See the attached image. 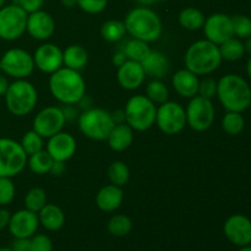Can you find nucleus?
<instances>
[{"label":"nucleus","instance_id":"nucleus-38","mask_svg":"<svg viewBox=\"0 0 251 251\" xmlns=\"http://www.w3.org/2000/svg\"><path fill=\"white\" fill-rule=\"evenodd\" d=\"M232 19L233 33L238 38L247 39L251 36V19L247 15H234Z\"/></svg>","mask_w":251,"mask_h":251},{"label":"nucleus","instance_id":"nucleus-7","mask_svg":"<svg viewBox=\"0 0 251 251\" xmlns=\"http://www.w3.org/2000/svg\"><path fill=\"white\" fill-rule=\"evenodd\" d=\"M115 123L109 112L100 108H90L78 117V127L85 136L97 141L107 140Z\"/></svg>","mask_w":251,"mask_h":251},{"label":"nucleus","instance_id":"nucleus-32","mask_svg":"<svg viewBox=\"0 0 251 251\" xmlns=\"http://www.w3.org/2000/svg\"><path fill=\"white\" fill-rule=\"evenodd\" d=\"M132 229V222L127 216L115 215L108 222V232L114 237H125Z\"/></svg>","mask_w":251,"mask_h":251},{"label":"nucleus","instance_id":"nucleus-40","mask_svg":"<svg viewBox=\"0 0 251 251\" xmlns=\"http://www.w3.org/2000/svg\"><path fill=\"white\" fill-rule=\"evenodd\" d=\"M77 6L87 14H100L107 7L108 0H76Z\"/></svg>","mask_w":251,"mask_h":251},{"label":"nucleus","instance_id":"nucleus-42","mask_svg":"<svg viewBox=\"0 0 251 251\" xmlns=\"http://www.w3.org/2000/svg\"><path fill=\"white\" fill-rule=\"evenodd\" d=\"M31 243L33 251H53L51 240L44 234L33 235V238L31 239Z\"/></svg>","mask_w":251,"mask_h":251},{"label":"nucleus","instance_id":"nucleus-41","mask_svg":"<svg viewBox=\"0 0 251 251\" xmlns=\"http://www.w3.org/2000/svg\"><path fill=\"white\" fill-rule=\"evenodd\" d=\"M198 95L207 100H212L215 96H217V81L211 77L203 78L199 83Z\"/></svg>","mask_w":251,"mask_h":251},{"label":"nucleus","instance_id":"nucleus-46","mask_svg":"<svg viewBox=\"0 0 251 251\" xmlns=\"http://www.w3.org/2000/svg\"><path fill=\"white\" fill-rule=\"evenodd\" d=\"M10 218H11V215H10L9 211L5 210V208H0V230L9 227Z\"/></svg>","mask_w":251,"mask_h":251},{"label":"nucleus","instance_id":"nucleus-9","mask_svg":"<svg viewBox=\"0 0 251 251\" xmlns=\"http://www.w3.org/2000/svg\"><path fill=\"white\" fill-rule=\"evenodd\" d=\"M27 14L15 4L4 5L0 9V38L11 42L19 39L26 31Z\"/></svg>","mask_w":251,"mask_h":251},{"label":"nucleus","instance_id":"nucleus-1","mask_svg":"<svg viewBox=\"0 0 251 251\" xmlns=\"http://www.w3.org/2000/svg\"><path fill=\"white\" fill-rule=\"evenodd\" d=\"M49 90L54 98L63 104H77L86 95V83L80 71L60 68L51 74Z\"/></svg>","mask_w":251,"mask_h":251},{"label":"nucleus","instance_id":"nucleus-36","mask_svg":"<svg viewBox=\"0 0 251 251\" xmlns=\"http://www.w3.org/2000/svg\"><path fill=\"white\" fill-rule=\"evenodd\" d=\"M146 97L153 103L162 104L168 100L169 91L161 80H152L146 87Z\"/></svg>","mask_w":251,"mask_h":251},{"label":"nucleus","instance_id":"nucleus-2","mask_svg":"<svg viewBox=\"0 0 251 251\" xmlns=\"http://www.w3.org/2000/svg\"><path fill=\"white\" fill-rule=\"evenodd\" d=\"M125 28L132 38L151 43L161 37L163 31L161 17L157 12L146 6L135 7L125 17Z\"/></svg>","mask_w":251,"mask_h":251},{"label":"nucleus","instance_id":"nucleus-29","mask_svg":"<svg viewBox=\"0 0 251 251\" xmlns=\"http://www.w3.org/2000/svg\"><path fill=\"white\" fill-rule=\"evenodd\" d=\"M220 53L222 59L228 61H237L242 59L245 54L244 43L239 38H229L228 41L220 44Z\"/></svg>","mask_w":251,"mask_h":251},{"label":"nucleus","instance_id":"nucleus-37","mask_svg":"<svg viewBox=\"0 0 251 251\" xmlns=\"http://www.w3.org/2000/svg\"><path fill=\"white\" fill-rule=\"evenodd\" d=\"M20 144H21L22 149L26 152L27 156H31V154L43 150V137L37 134L34 130H31L24 135Z\"/></svg>","mask_w":251,"mask_h":251},{"label":"nucleus","instance_id":"nucleus-10","mask_svg":"<svg viewBox=\"0 0 251 251\" xmlns=\"http://www.w3.org/2000/svg\"><path fill=\"white\" fill-rule=\"evenodd\" d=\"M33 56L20 48H11L2 54L0 59V70L5 75L16 80L26 78L33 73Z\"/></svg>","mask_w":251,"mask_h":251},{"label":"nucleus","instance_id":"nucleus-17","mask_svg":"<svg viewBox=\"0 0 251 251\" xmlns=\"http://www.w3.org/2000/svg\"><path fill=\"white\" fill-rule=\"evenodd\" d=\"M38 226V215L25 208L11 215L7 228L15 238H31L37 232Z\"/></svg>","mask_w":251,"mask_h":251},{"label":"nucleus","instance_id":"nucleus-26","mask_svg":"<svg viewBox=\"0 0 251 251\" xmlns=\"http://www.w3.org/2000/svg\"><path fill=\"white\" fill-rule=\"evenodd\" d=\"M88 61V53L82 46L73 44L63 51V65L65 68L80 71L86 66Z\"/></svg>","mask_w":251,"mask_h":251},{"label":"nucleus","instance_id":"nucleus-39","mask_svg":"<svg viewBox=\"0 0 251 251\" xmlns=\"http://www.w3.org/2000/svg\"><path fill=\"white\" fill-rule=\"evenodd\" d=\"M15 191L16 189L11 178L0 176V206L10 205L15 198Z\"/></svg>","mask_w":251,"mask_h":251},{"label":"nucleus","instance_id":"nucleus-16","mask_svg":"<svg viewBox=\"0 0 251 251\" xmlns=\"http://www.w3.org/2000/svg\"><path fill=\"white\" fill-rule=\"evenodd\" d=\"M34 66L46 74H53L63 66V51L53 43H46L36 49Z\"/></svg>","mask_w":251,"mask_h":251},{"label":"nucleus","instance_id":"nucleus-11","mask_svg":"<svg viewBox=\"0 0 251 251\" xmlns=\"http://www.w3.org/2000/svg\"><path fill=\"white\" fill-rule=\"evenodd\" d=\"M186 124L195 131H206L215 120V107L211 100L195 96L185 109Z\"/></svg>","mask_w":251,"mask_h":251},{"label":"nucleus","instance_id":"nucleus-24","mask_svg":"<svg viewBox=\"0 0 251 251\" xmlns=\"http://www.w3.org/2000/svg\"><path fill=\"white\" fill-rule=\"evenodd\" d=\"M107 140L108 145L113 151H125L131 146L132 140H134V131L126 123L115 124Z\"/></svg>","mask_w":251,"mask_h":251},{"label":"nucleus","instance_id":"nucleus-34","mask_svg":"<svg viewBox=\"0 0 251 251\" xmlns=\"http://www.w3.org/2000/svg\"><path fill=\"white\" fill-rule=\"evenodd\" d=\"M47 205V193L41 188H33L25 196L26 210L38 213Z\"/></svg>","mask_w":251,"mask_h":251},{"label":"nucleus","instance_id":"nucleus-27","mask_svg":"<svg viewBox=\"0 0 251 251\" xmlns=\"http://www.w3.org/2000/svg\"><path fill=\"white\" fill-rule=\"evenodd\" d=\"M205 20L206 17L203 12L196 7H186L179 14V24L188 31H198L202 28Z\"/></svg>","mask_w":251,"mask_h":251},{"label":"nucleus","instance_id":"nucleus-52","mask_svg":"<svg viewBox=\"0 0 251 251\" xmlns=\"http://www.w3.org/2000/svg\"><path fill=\"white\" fill-rule=\"evenodd\" d=\"M61 4H63V6L68 7V9H73L75 5H77V1L76 0H61Z\"/></svg>","mask_w":251,"mask_h":251},{"label":"nucleus","instance_id":"nucleus-50","mask_svg":"<svg viewBox=\"0 0 251 251\" xmlns=\"http://www.w3.org/2000/svg\"><path fill=\"white\" fill-rule=\"evenodd\" d=\"M112 118L113 120H114L115 124H122V123H125L124 110H115L114 113H112Z\"/></svg>","mask_w":251,"mask_h":251},{"label":"nucleus","instance_id":"nucleus-51","mask_svg":"<svg viewBox=\"0 0 251 251\" xmlns=\"http://www.w3.org/2000/svg\"><path fill=\"white\" fill-rule=\"evenodd\" d=\"M77 104H80V108H82V109L87 110V109H90L91 105H92V100H91V98L88 97V96L85 95L82 98H81L80 100H78Z\"/></svg>","mask_w":251,"mask_h":251},{"label":"nucleus","instance_id":"nucleus-49","mask_svg":"<svg viewBox=\"0 0 251 251\" xmlns=\"http://www.w3.org/2000/svg\"><path fill=\"white\" fill-rule=\"evenodd\" d=\"M9 85H10V82H9V80H7L6 76H4L0 74V97H1V96H5L7 88H9Z\"/></svg>","mask_w":251,"mask_h":251},{"label":"nucleus","instance_id":"nucleus-28","mask_svg":"<svg viewBox=\"0 0 251 251\" xmlns=\"http://www.w3.org/2000/svg\"><path fill=\"white\" fill-rule=\"evenodd\" d=\"M122 51L126 55L127 60H134L141 63L149 55L150 51H151V48H150L147 42L141 41V39L132 38L125 43Z\"/></svg>","mask_w":251,"mask_h":251},{"label":"nucleus","instance_id":"nucleus-20","mask_svg":"<svg viewBox=\"0 0 251 251\" xmlns=\"http://www.w3.org/2000/svg\"><path fill=\"white\" fill-rule=\"evenodd\" d=\"M146 74L141 63L134 60H126L118 68L117 80L119 85L125 90H136L144 83Z\"/></svg>","mask_w":251,"mask_h":251},{"label":"nucleus","instance_id":"nucleus-15","mask_svg":"<svg viewBox=\"0 0 251 251\" xmlns=\"http://www.w3.org/2000/svg\"><path fill=\"white\" fill-rule=\"evenodd\" d=\"M223 232L234 245L247 247L251 243V221L239 213L230 216L223 226Z\"/></svg>","mask_w":251,"mask_h":251},{"label":"nucleus","instance_id":"nucleus-59","mask_svg":"<svg viewBox=\"0 0 251 251\" xmlns=\"http://www.w3.org/2000/svg\"><path fill=\"white\" fill-rule=\"evenodd\" d=\"M0 118H1V114H0Z\"/></svg>","mask_w":251,"mask_h":251},{"label":"nucleus","instance_id":"nucleus-33","mask_svg":"<svg viewBox=\"0 0 251 251\" xmlns=\"http://www.w3.org/2000/svg\"><path fill=\"white\" fill-rule=\"evenodd\" d=\"M108 178L112 181V184L122 188L129 181L130 171L124 162L115 161L108 168Z\"/></svg>","mask_w":251,"mask_h":251},{"label":"nucleus","instance_id":"nucleus-53","mask_svg":"<svg viewBox=\"0 0 251 251\" xmlns=\"http://www.w3.org/2000/svg\"><path fill=\"white\" fill-rule=\"evenodd\" d=\"M141 5L144 6H149V5L156 4V2H162V1H167V0H137Z\"/></svg>","mask_w":251,"mask_h":251},{"label":"nucleus","instance_id":"nucleus-44","mask_svg":"<svg viewBox=\"0 0 251 251\" xmlns=\"http://www.w3.org/2000/svg\"><path fill=\"white\" fill-rule=\"evenodd\" d=\"M11 249L14 251H33L29 238H15Z\"/></svg>","mask_w":251,"mask_h":251},{"label":"nucleus","instance_id":"nucleus-6","mask_svg":"<svg viewBox=\"0 0 251 251\" xmlns=\"http://www.w3.org/2000/svg\"><path fill=\"white\" fill-rule=\"evenodd\" d=\"M125 123L136 131H146L156 123L157 108L142 95L132 96L125 105Z\"/></svg>","mask_w":251,"mask_h":251},{"label":"nucleus","instance_id":"nucleus-3","mask_svg":"<svg viewBox=\"0 0 251 251\" xmlns=\"http://www.w3.org/2000/svg\"><path fill=\"white\" fill-rule=\"evenodd\" d=\"M217 96L228 112H244L251 105V88L242 76L225 75L217 82Z\"/></svg>","mask_w":251,"mask_h":251},{"label":"nucleus","instance_id":"nucleus-19","mask_svg":"<svg viewBox=\"0 0 251 251\" xmlns=\"http://www.w3.org/2000/svg\"><path fill=\"white\" fill-rule=\"evenodd\" d=\"M47 152L54 161L66 162L75 154L76 140L69 132L59 131L51 137L47 144Z\"/></svg>","mask_w":251,"mask_h":251},{"label":"nucleus","instance_id":"nucleus-4","mask_svg":"<svg viewBox=\"0 0 251 251\" xmlns=\"http://www.w3.org/2000/svg\"><path fill=\"white\" fill-rule=\"evenodd\" d=\"M185 66L195 75H208L222 63L220 47L207 39L198 41L189 47L185 54Z\"/></svg>","mask_w":251,"mask_h":251},{"label":"nucleus","instance_id":"nucleus-45","mask_svg":"<svg viewBox=\"0 0 251 251\" xmlns=\"http://www.w3.org/2000/svg\"><path fill=\"white\" fill-rule=\"evenodd\" d=\"M65 108H61L64 113V117H65L66 122H71V120H75L77 118V110L74 107V104H65Z\"/></svg>","mask_w":251,"mask_h":251},{"label":"nucleus","instance_id":"nucleus-5","mask_svg":"<svg viewBox=\"0 0 251 251\" xmlns=\"http://www.w3.org/2000/svg\"><path fill=\"white\" fill-rule=\"evenodd\" d=\"M4 97L9 112L17 117H24L34 109L38 93L31 82L22 78L10 83Z\"/></svg>","mask_w":251,"mask_h":251},{"label":"nucleus","instance_id":"nucleus-31","mask_svg":"<svg viewBox=\"0 0 251 251\" xmlns=\"http://www.w3.org/2000/svg\"><path fill=\"white\" fill-rule=\"evenodd\" d=\"M125 33H126V28H125L124 22L119 21V20L105 21L100 27V36L103 37V39L113 42V43L122 41Z\"/></svg>","mask_w":251,"mask_h":251},{"label":"nucleus","instance_id":"nucleus-8","mask_svg":"<svg viewBox=\"0 0 251 251\" xmlns=\"http://www.w3.org/2000/svg\"><path fill=\"white\" fill-rule=\"evenodd\" d=\"M27 164V154L21 144L0 137V176L12 178L21 173Z\"/></svg>","mask_w":251,"mask_h":251},{"label":"nucleus","instance_id":"nucleus-22","mask_svg":"<svg viewBox=\"0 0 251 251\" xmlns=\"http://www.w3.org/2000/svg\"><path fill=\"white\" fill-rule=\"evenodd\" d=\"M172 83H173V87L176 90V92L179 96H181V97L193 98L195 96H198L199 83H200V81H199L198 75L191 73L188 69L176 71L174 74Z\"/></svg>","mask_w":251,"mask_h":251},{"label":"nucleus","instance_id":"nucleus-47","mask_svg":"<svg viewBox=\"0 0 251 251\" xmlns=\"http://www.w3.org/2000/svg\"><path fill=\"white\" fill-rule=\"evenodd\" d=\"M66 167H65V162H60V161H54L53 166H51L50 172L53 176H61V174L65 172Z\"/></svg>","mask_w":251,"mask_h":251},{"label":"nucleus","instance_id":"nucleus-48","mask_svg":"<svg viewBox=\"0 0 251 251\" xmlns=\"http://www.w3.org/2000/svg\"><path fill=\"white\" fill-rule=\"evenodd\" d=\"M126 60H127L126 55H125V54L123 53L122 50L117 51V53H115L114 55H113V58H112L113 64H114L115 66H118V68H119V66H122L123 64H124Z\"/></svg>","mask_w":251,"mask_h":251},{"label":"nucleus","instance_id":"nucleus-57","mask_svg":"<svg viewBox=\"0 0 251 251\" xmlns=\"http://www.w3.org/2000/svg\"><path fill=\"white\" fill-rule=\"evenodd\" d=\"M0 251H14L11 248H0Z\"/></svg>","mask_w":251,"mask_h":251},{"label":"nucleus","instance_id":"nucleus-12","mask_svg":"<svg viewBox=\"0 0 251 251\" xmlns=\"http://www.w3.org/2000/svg\"><path fill=\"white\" fill-rule=\"evenodd\" d=\"M156 124L164 134H178L186 125L185 109L179 103L167 100L157 109Z\"/></svg>","mask_w":251,"mask_h":251},{"label":"nucleus","instance_id":"nucleus-25","mask_svg":"<svg viewBox=\"0 0 251 251\" xmlns=\"http://www.w3.org/2000/svg\"><path fill=\"white\" fill-rule=\"evenodd\" d=\"M38 220L46 229L55 232L60 229L65 223V215L59 206L54 203H47L38 212Z\"/></svg>","mask_w":251,"mask_h":251},{"label":"nucleus","instance_id":"nucleus-58","mask_svg":"<svg viewBox=\"0 0 251 251\" xmlns=\"http://www.w3.org/2000/svg\"><path fill=\"white\" fill-rule=\"evenodd\" d=\"M5 1H6V0H0V9H1V7L4 6V5H5Z\"/></svg>","mask_w":251,"mask_h":251},{"label":"nucleus","instance_id":"nucleus-56","mask_svg":"<svg viewBox=\"0 0 251 251\" xmlns=\"http://www.w3.org/2000/svg\"><path fill=\"white\" fill-rule=\"evenodd\" d=\"M239 251H251V247H249V245H247V247H243Z\"/></svg>","mask_w":251,"mask_h":251},{"label":"nucleus","instance_id":"nucleus-54","mask_svg":"<svg viewBox=\"0 0 251 251\" xmlns=\"http://www.w3.org/2000/svg\"><path fill=\"white\" fill-rule=\"evenodd\" d=\"M244 48H245V53L250 54V55H251V36L248 37L247 41H245Z\"/></svg>","mask_w":251,"mask_h":251},{"label":"nucleus","instance_id":"nucleus-23","mask_svg":"<svg viewBox=\"0 0 251 251\" xmlns=\"http://www.w3.org/2000/svg\"><path fill=\"white\" fill-rule=\"evenodd\" d=\"M124 199V194L120 186L110 184V185L103 186L98 191L96 196V205L100 211L104 212H113L120 207Z\"/></svg>","mask_w":251,"mask_h":251},{"label":"nucleus","instance_id":"nucleus-21","mask_svg":"<svg viewBox=\"0 0 251 251\" xmlns=\"http://www.w3.org/2000/svg\"><path fill=\"white\" fill-rule=\"evenodd\" d=\"M145 74L154 80H162L169 73V60L166 54L158 50H151L141 61Z\"/></svg>","mask_w":251,"mask_h":251},{"label":"nucleus","instance_id":"nucleus-30","mask_svg":"<svg viewBox=\"0 0 251 251\" xmlns=\"http://www.w3.org/2000/svg\"><path fill=\"white\" fill-rule=\"evenodd\" d=\"M27 163H28V168L31 169V172H33L34 174H38V176H42V174H47L50 172L54 159L51 158L48 152L41 150V151L31 154Z\"/></svg>","mask_w":251,"mask_h":251},{"label":"nucleus","instance_id":"nucleus-35","mask_svg":"<svg viewBox=\"0 0 251 251\" xmlns=\"http://www.w3.org/2000/svg\"><path fill=\"white\" fill-rule=\"evenodd\" d=\"M244 126L245 120L239 112H228L222 119V127L228 135H239Z\"/></svg>","mask_w":251,"mask_h":251},{"label":"nucleus","instance_id":"nucleus-14","mask_svg":"<svg viewBox=\"0 0 251 251\" xmlns=\"http://www.w3.org/2000/svg\"><path fill=\"white\" fill-rule=\"evenodd\" d=\"M203 32H205L207 41L220 46L223 42L234 37L232 27V19L228 15L220 14V12L211 15L210 17L205 20Z\"/></svg>","mask_w":251,"mask_h":251},{"label":"nucleus","instance_id":"nucleus-55","mask_svg":"<svg viewBox=\"0 0 251 251\" xmlns=\"http://www.w3.org/2000/svg\"><path fill=\"white\" fill-rule=\"evenodd\" d=\"M247 73H248V76L251 78V58L249 59V61H248L247 64Z\"/></svg>","mask_w":251,"mask_h":251},{"label":"nucleus","instance_id":"nucleus-13","mask_svg":"<svg viewBox=\"0 0 251 251\" xmlns=\"http://www.w3.org/2000/svg\"><path fill=\"white\" fill-rule=\"evenodd\" d=\"M66 120L63 109L59 107H47L42 109L33 119V130L42 137H51L61 131Z\"/></svg>","mask_w":251,"mask_h":251},{"label":"nucleus","instance_id":"nucleus-18","mask_svg":"<svg viewBox=\"0 0 251 251\" xmlns=\"http://www.w3.org/2000/svg\"><path fill=\"white\" fill-rule=\"evenodd\" d=\"M54 29H55V22L50 14L42 10L28 14L26 31L32 38L37 41H46L53 36Z\"/></svg>","mask_w":251,"mask_h":251},{"label":"nucleus","instance_id":"nucleus-43","mask_svg":"<svg viewBox=\"0 0 251 251\" xmlns=\"http://www.w3.org/2000/svg\"><path fill=\"white\" fill-rule=\"evenodd\" d=\"M43 2L44 0H11V4L20 6L27 14H32V12L41 10V7L43 6Z\"/></svg>","mask_w":251,"mask_h":251}]
</instances>
